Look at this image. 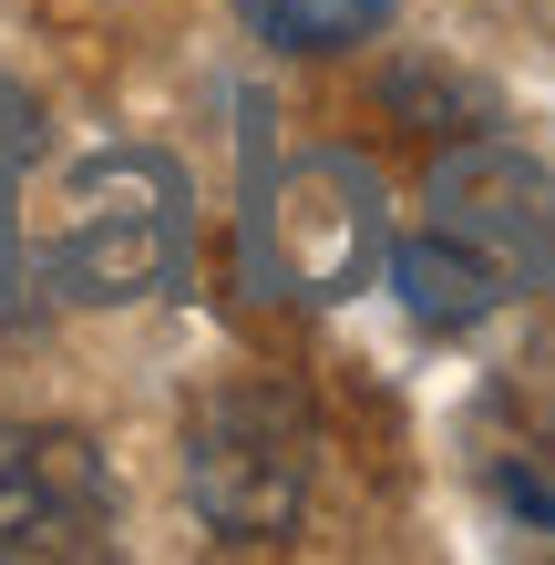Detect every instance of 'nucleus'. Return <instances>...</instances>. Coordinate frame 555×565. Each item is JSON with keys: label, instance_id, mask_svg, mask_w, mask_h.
I'll return each mask as SVG.
<instances>
[{"label": "nucleus", "instance_id": "obj_1", "mask_svg": "<svg viewBox=\"0 0 555 565\" xmlns=\"http://www.w3.org/2000/svg\"><path fill=\"white\" fill-rule=\"evenodd\" d=\"M185 175L175 154H93L73 164V185H62V216H52V278L93 298V309H114V298H166L185 278Z\"/></svg>", "mask_w": 555, "mask_h": 565}, {"label": "nucleus", "instance_id": "obj_2", "mask_svg": "<svg viewBox=\"0 0 555 565\" xmlns=\"http://www.w3.org/2000/svg\"><path fill=\"white\" fill-rule=\"evenodd\" d=\"M185 493L226 545H288L309 514V422L278 391H226L185 443Z\"/></svg>", "mask_w": 555, "mask_h": 565}, {"label": "nucleus", "instance_id": "obj_3", "mask_svg": "<svg viewBox=\"0 0 555 565\" xmlns=\"http://www.w3.org/2000/svg\"><path fill=\"white\" fill-rule=\"evenodd\" d=\"M257 247L288 298H350L381 257H391V226H381V185L361 175L350 154H299L288 175L268 185V216H257Z\"/></svg>", "mask_w": 555, "mask_h": 565}, {"label": "nucleus", "instance_id": "obj_4", "mask_svg": "<svg viewBox=\"0 0 555 565\" xmlns=\"http://www.w3.org/2000/svg\"><path fill=\"white\" fill-rule=\"evenodd\" d=\"M114 545V473L83 431L0 422V565H73Z\"/></svg>", "mask_w": 555, "mask_h": 565}, {"label": "nucleus", "instance_id": "obj_5", "mask_svg": "<svg viewBox=\"0 0 555 565\" xmlns=\"http://www.w3.org/2000/svg\"><path fill=\"white\" fill-rule=\"evenodd\" d=\"M535 195H545V185H535L514 154H463V164L442 175V226H452V237H473L514 288H525V278L545 268V206H535Z\"/></svg>", "mask_w": 555, "mask_h": 565}, {"label": "nucleus", "instance_id": "obj_6", "mask_svg": "<svg viewBox=\"0 0 555 565\" xmlns=\"http://www.w3.org/2000/svg\"><path fill=\"white\" fill-rule=\"evenodd\" d=\"M391 288H402V309H412L421 329H473L514 278H504L473 237L433 226V237H402V247H391Z\"/></svg>", "mask_w": 555, "mask_h": 565}, {"label": "nucleus", "instance_id": "obj_7", "mask_svg": "<svg viewBox=\"0 0 555 565\" xmlns=\"http://www.w3.org/2000/svg\"><path fill=\"white\" fill-rule=\"evenodd\" d=\"M237 21L278 52H350L391 21V0H237Z\"/></svg>", "mask_w": 555, "mask_h": 565}, {"label": "nucleus", "instance_id": "obj_8", "mask_svg": "<svg viewBox=\"0 0 555 565\" xmlns=\"http://www.w3.org/2000/svg\"><path fill=\"white\" fill-rule=\"evenodd\" d=\"M31 145H42V124H31V93H11V83H0V175H21V164H31Z\"/></svg>", "mask_w": 555, "mask_h": 565}]
</instances>
